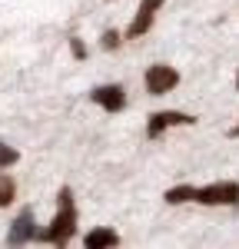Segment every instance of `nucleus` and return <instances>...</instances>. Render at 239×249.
<instances>
[{
	"mask_svg": "<svg viewBox=\"0 0 239 249\" xmlns=\"http://www.w3.org/2000/svg\"><path fill=\"white\" fill-rule=\"evenodd\" d=\"M73 232H77V203H73V190L63 186L57 193V216L43 232H37V239L50 246H67L73 239Z\"/></svg>",
	"mask_w": 239,
	"mask_h": 249,
	"instance_id": "obj_1",
	"label": "nucleus"
},
{
	"mask_svg": "<svg viewBox=\"0 0 239 249\" xmlns=\"http://www.w3.org/2000/svg\"><path fill=\"white\" fill-rule=\"evenodd\" d=\"M189 203L203 206H236L239 203V183H209V186H193Z\"/></svg>",
	"mask_w": 239,
	"mask_h": 249,
	"instance_id": "obj_2",
	"label": "nucleus"
},
{
	"mask_svg": "<svg viewBox=\"0 0 239 249\" xmlns=\"http://www.w3.org/2000/svg\"><path fill=\"white\" fill-rule=\"evenodd\" d=\"M143 83H146V93L150 96H163V93H170V90H176L179 73L173 67H166V63H153V67H146Z\"/></svg>",
	"mask_w": 239,
	"mask_h": 249,
	"instance_id": "obj_3",
	"label": "nucleus"
},
{
	"mask_svg": "<svg viewBox=\"0 0 239 249\" xmlns=\"http://www.w3.org/2000/svg\"><path fill=\"white\" fill-rule=\"evenodd\" d=\"M193 123H196V116L183 113V110H159V113H153L146 120V136L156 140V136H163L170 126H193Z\"/></svg>",
	"mask_w": 239,
	"mask_h": 249,
	"instance_id": "obj_4",
	"label": "nucleus"
},
{
	"mask_svg": "<svg viewBox=\"0 0 239 249\" xmlns=\"http://www.w3.org/2000/svg\"><path fill=\"white\" fill-rule=\"evenodd\" d=\"M90 103L103 107L106 113H120V110L126 107V90H123L120 83H103L97 90H90Z\"/></svg>",
	"mask_w": 239,
	"mask_h": 249,
	"instance_id": "obj_5",
	"label": "nucleus"
},
{
	"mask_svg": "<svg viewBox=\"0 0 239 249\" xmlns=\"http://www.w3.org/2000/svg\"><path fill=\"white\" fill-rule=\"evenodd\" d=\"M30 239H37V223H34V210L27 206V210H20L17 219L10 223L7 246H23V243H30Z\"/></svg>",
	"mask_w": 239,
	"mask_h": 249,
	"instance_id": "obj_6",
	"label": "nucleus"
},
{
	"mask_svg": "<svg viewBox=\"0 0 239 249\" xmlns=\"http://www.w3.org/2000/svg\"><path fill=\"white\" fill-rule=\"evenodd\" d=\"M166 0H139V10L137 17H133V23H130V30H126V37L130 40H139L150 27H153V17H156V10L163 7Z\"/></svg>",
	"mask_w": 239,
	"mask_h": 249,
	"instance_id": "obj_7",
	"label": "nucleus"
},
{
	"mask_svg": "<svg viewBox=\"0 0 239 249\" xmlns=\"http://www.w3.org/2000/svg\"><path fill=\"white\" fill-rule=\"evenodd\" d=\"M83 246L86 249H110V246H120V236L110 226H97V230H90L83 236Z\"/></svg>",
	"mask_w": 239,
	"mask_h": 249,
	"instance_id": "obj_8",
	"label": "nucleus"
},
{
	"mask_svg": "<svg viewBox=\"0 0 239 249\" xmlns=\"http://www.w3.org/2000/svg\"><path fill=\"white\" fill-rule=\"evenodd\" d=\"M17 196V183L10 179V173H0V210H7Z\"/></svg>",
	"mask_w": 239,
	"mask_h": 249,
	"instance_id": "obj_9",
	"label": "nucleus"
},
{
	"mask_svg": "<svg viewBox=\"0 0 239 249\" xmlns=\"http://www.w3.org/2000/svg\"><path fill=\"white\" fill-rule=\"evenodd\" d=\"M20 160V153L14 150V146H7V143H0V170H10L14 163Z\"/></svg>",
	"mask_w": 239,
	"mask_h": 249,
	"instance_id": "obj_10",
	"label": "nucleus"
},
{
	"mask_svg": "<svg viewBox=\"0 0 239 249\" xmlns=\"http://www.w3.org/2000/svg\"><path fill=\"white\" fill-rule=\"evenodd\" d=\"M120 30H103V37H100V47H103V50H117L120 47Z\"/></svg>",
	"mask_w": 239,
	"mask_h": 249,
	"instance_id": "obj_11",
	"label": "nucleus"
},
{
	"mask_svg": "<svg viewBox=\"0 0 239 249\" xmlns=\"http://www.w3.org/2000/svg\"><path fill=\"white\" fill-rule=\"evenodd\" d=\"M70 50H73V57H77V60H83V57H86V47H83V40H80V37H73V40H70Z\"/></svg>",
	"mask_w": 239,
	"mask_h": 249,
	"instance_id": "obj_12",
	"label": "nucleus"
},
{
	"mask_svg": "<svg viewBox=\"0 0 239 249\" xmlns=\"http://www.w3.org/2000/svg\"><path fill=\"white\" fill-rule=\"evenodd\" d=\"M229 136H233V140H239V123L233 126V130H229Z\"/></svg>",
	"mask_w": 239,
	"mask_h": 249,
	"instance_id": "obj_13",
	"label": "nucleus"
},
{
	"mask_svg": "<svg viewBox=\"0 0 239 249\" xmlns=\"http://www.w3.org/2000/svg\"><path fill=\"white\" fill-rule=\"evenodd\" d=\"M236 90H239V73H236Z\"/></svg>",
	"mask_w": 239,
	"mask_h": 249,
	"instance_id": "obj_14",
	"label": "nucleus"
}]
</instances>
